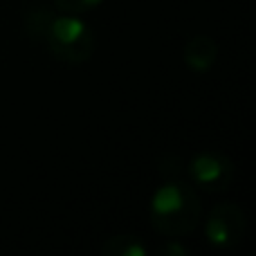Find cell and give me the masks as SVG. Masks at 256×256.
Masks as SVG:
<instances>
[{
  "label": "cell",
  "instance_id": "cell-1",
  "mask_svg": "<svg viewBox=\"0 0 256 256\" xmlns=\"http://www.w3.org/2000/svg\"><path fill=\"white\" fill-rule=\"evenodd\" d=\"M25 34L34 43L48 48L56 61L61 63H86L94 52V32L76 14H63L52 7H34L25 16Z\"/></svg>",
  "mask_w": 256,
  "mask_h": 256
},
{
  "label": "cell",
  "instance_id": "cell-2",
  "mask_svg": "<svg viewBox=\"0 0 256 256\" xmlns=\"http://www.w3.org/2000/svg\"><path fill=\"white\" fill-rule=\"evenodd\" d=\"M200 218H202L200 196L182 178L166 180L150 196L148 220L153 230L166 238H180L184 234H191L200 225Z\"/></svg>",
  "mask_w": 256,
  "mask_h": 256
},
{
  "label": "cell",
  "instance_id": "cell-3",
  "mask_svg": "<svg viewBox=\"0 0 256 256\" xmlns=\"http://www.w3.org/2000/svg\"><path fill=\"white\" fill-rule=\"evenodd\" d=\"M184 176L191 184L202 189L204 194H225L232 189L236 178V166L225 153L202 150L186 162Z\"/></svg>",
  "mask_w": 256,
  "mask_h": 256
},
{
  "label": "cell",
  "instance_id": "cell-4",
  "mask_svg": "<svg viewBox=\"0 0 256 256\" xmlns=\"http://www.w3.org/2000/svg\"><path fill=\"white\" fill-rule=\"evenodd\" d=\"M248 232L245 212L234 202H220L204 218V238L216 250H234Z\"/></svg>",
  "mask_w": 256,
  "mask_h": 256
},
{
  "label": "cell",
  "instance_id": "cell-5",
  "mask_svg": "<svg viewBox=\"0 0 256 256\" xmlns=\"http://www.w3.org/2000/svg\"><path fill=\"white\" fill-rule=\"evenodd\" d=\"M218 43L207 34H196L186 40L184 50H182V58H184V66L191 72H207L216 66L218 61Z\"/></svg>",
  "mask_w": 256,
  "mask_h": 256
},
{
  "label": "cell",
  "instance_id": "cell-6",
  "mask_svg": "<svg viewBox=\"0 0 256 256\" xmlns=\"http://www.w3.org/2000/svg\"><path fill=\"white\" fill-rule=\"evenodd\" d=\"M104 256H146L148 254V245L140 238V236L120 234L110 236L102 248Z\"/></svg>",
  "mask_w": 256,
  "mask_h": 256
},
{
  "label": "cell",
  "instance_id": "cell-7",
  "mask_svg": "<svg viewBox=\"0 0 256 256\" xmlns=\"http://www.w3.org/2000/svg\"><path fill=\"white\" fill-rule=\"evenodd\" d=\"M52 2L58 12L81 16V14H88V12H92V9H97L104 0H52Z\"/></svg>",
  "mask_w": 256,
  "mask_h": 256
},
{
  "label": "cell",
  "instance_id": "cell-8",
  "mask_svg": "<svg viewBox=\"0 0 256 256\" xmlns=\"http://www.w3.org/2000/svg\"><path fill=\"white\" fill-rule=\"evenodd\" d=\"M184 166H186L184 160L176 158V155H166V158H162V162H160V173H162L166 180H178V178L184 176Z\"/></svg>",
  "mask_w": 256,
  "mask_h": 256
},
{
  "label": "cell",
  "instance_id": "cell-9",
  "mask_svg": "<svg viewBox=\"0 0 256 256\" xmlns=\"http://www.w3.org/2000/svg\"><path fill=\"white\" fill-rule=\"evenodd\" d=\"M158 252L162 256H189V248H184L178 238H168L166 243L160 245Z\"/></svg>",
  "mask_w": 256,
  "mask_h": 256
}]
</instances>
